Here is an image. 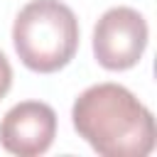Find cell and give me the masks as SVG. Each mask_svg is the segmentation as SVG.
I'll return each instance as SVG.
<instances>
[{"label": "cell", "mask_w": 157, "mask_h": 157, "mask_svg": "<svg viewBox=\"0 0 157 157\" xmlns=\"http://www.w3.org/2000/svg\"><path fill=\"white\" fill-rule=\"evenodd\" d=\"M76 132L103 157H145L155 150L152 113L120 83L86 88L71 108Z\"/></svg>", "instance_id": "obj_1"}, {"label": "cell", "mask_w": 157, "mask_h": 157, "mask_svg": "<svg viewBox=\"0 0 157 157\" xmlns=\"http://www.w3.org/2000/svg\"><path fill=\"white\" fill-rule=\"evenodd\" d=\"M12 44L29 71L54 74L78 49V20L59 0H32L15 17Z\"/></svg>", "instance_id": "obj_2"}, {"label": "cell", "mask_w": 157, "mask_h": 157, "mask_svg": "<svg viewBox=\"0 0 157 157\" xmlns=\"http://www.w3.org/2000/svg\"><path fill=\"white\" fill-rule=\"evenodd\" d=\"M147 22L132 7H110L93 27V56L108 71L132 69L147 47Z\"/></svg>", "instance_id": "obj_3"}, {"label": "cell", "mask_w": 157, "mask_h": 157, "mask_svg": "<svg viewBox=\"0 0 157 157\" xmlns=\"http://www.w3.org/2000/svg\"><path fill=\"white\" fill-rule=\"evenodd\" d=\"M56 135V113L42 101L12 105L0 123V145L17 157L44 155Z\"/></svg>", "instance_id": "obj_4"}, {"label": "cell", "mask_w": 157, "mask_h": 157, "mask_svg": "<svg viewBox=\"0 0 157 157\" xmlns=\"http://www.w3.org/2000/svg\"><path fill=\"white\" fill-rule=\"evenodd\" d=\"M10 86H12V66H10L7 56L0 52V98H5Z\"/></svg>", "instance_id": "obj_5"}]
</instances>
